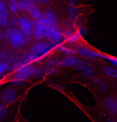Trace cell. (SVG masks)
Returning a JSON list of instances; mask_svg holds the SVG:
<instances>
[{
	"mask_svg": "<svg viewBox=\"0 0 117 122\" xmlns=\"http://www.w3.org/2000/svg\"><path fill=\"white\" fill-rule=\"evenodd\" d=\"M2 38H3V35H2L1 32H0V40H1V39H2Z\"/></svg>",
	"mask_w": 117,
	"mask_h": 122,
	"instance_id": "27",
	"label": "cell"
},
{
	"mask_svg": "<svg viewBox=\"0 0 117 122\" xmlns=\"http://www.w3.org/2000/svg\"><path fill=\"white\" fill-rule=\"evenodd\" d=\"M27 11H28L30 16L35 21H39V20L42 19L43 18H44V13H43L40 9L36 5H35V4H33V5L30 6L29 10Z\"/></svg>",
	"mask_w": 117,
	"mask_h": 122,
	"instance_id": "13",
	"label": "cell"
},
{
	"mask_svg": "<svg viewBox=\"0 0 117 122\" xmlns=\"http://www.w3.org/2000/svg\"><path fill=\"white\" fill-rule=\"evenodd\" d=\"M51 0H36V3H39L41 5H46V4L49 3Z\"/></svg>",
	"mask_w": 117,
	"mask_h": 122,
	"instance_id": "25",
	"label": "cell"
},
{
	"mask_svg": "<svg viewBox=\"0 0 117 122\" xmlns=\"http://www.w3.org/2000/svg\"><path fill=\"white\" fill-rule=\"evenodd\" d=\"M67 14L68 16V19L72 20V21H75V20L77 19L78 15H79V9L77 8V6H67Z\"/></svg>",
	"mask_w": 117,
	"mask_h": 122,
	"instance_id": "15",
	"label": "cell"
},
{
	"mask_svg": "<svg viewBox=\"0 0 117 122\" xmlns=\"http://www.w3.org/2000/svg\"><path fill=\"white\" fill-rule=\"evenodd\" d=\"M104 72L105 73V74L107 75L108 77L117 79V70L116 69L112 68L111 66H105L104 68Z\"/></svg>",
	"mask_w": 117,
	"mask_h": 122,
	"instance_id": "18",
	"label": "cell"
},
{
	"mask_svg": "<svg viewBox=\"0 0 117 122\" xmlns=\"http://www.w3.org/2000/svg\"><path fill=\"white\" fill-rule=\"evenodd\" d=\"M38 69L31 64L24 65L16 69L12 77V82L14 85L19 86L22 85L25 81H27L32 77L37 76Z\"/></svg>",
	"mask_w": 117,
	"mask_h": 122,
	"instance_id": "1",
	"label": "cell"
},
{
	"mask_svg": "<svg viewBox=\"0 0 117 122\" xmlns=\"http://www.w3.org/2000/svg\"><path fill=\"white\" fill-rule=\"evenodd\" d=\"M107 61H109V62L111 63L112 66L117 68V57L108 56V57H107Z\"/></svg>",
	"mask_w": 117,
	"mask_h": 122,
	"instance_id": "22",
	"label": "cell"
},
{
	"mask_svg": "<svg viewBox=\"0 0 117 122\" xmlns=\"http://www.w3.org/2000/svg\"><path fill=\"white\" fill-rule=\"evenodd\" d=\"M44 18L51 25L57 26V22H58V21H57V17H56V13L54 12L52 9H47V10L45 11Z\"/></svg>",
	"mask_w": 117,
	"mask_h": 122,
	"instance_id": "14",
	"label": "cell"
},
{
	"mask_svg": "<svg viewBox=\"0 0 117 122\" xmlns=\"http://www.w3.org/2000/svg\"><path fill=\"white\" fill-rule=\"evenodd\" d=\"M76 50V54L80 55L83 57H85V58L88 59H95V58H102V59H107V55L101 54V53H99L97 51L89 48L84 46H78L75 48Z\"/></svg>",
	"mask_w": 117,
	"mask_h": 122,
	"instance_id": "6",
	"label": "cell"
},
{
	"mask_svg": "<svg viewBox=\"0 0 117 122\" xmlns=\"http://www.w3.org/2000/svg\"><path fill=\"white\" fill-rule=\"evenodd\" d=\"M17 26H19V29L23 34L27 40L29 41L33 35L34 22H32L27 17H19L18 18Z\"/></svg>",
	"mask_w": 117,
	"mask_h": 122,
	"instance_id": "5",
	"label": "cell"
},
{
	"mask_svg": "<svg viewBox=\"0 0 117 122\" xmlns=\"http://www.w3.org/2000/svg\"><path fill=\"white\" fill-rule=\"evenodd\" d=\"M95 85H96V86H97L99 89H102V90H104V89H107L106 83H105L104 81H102V80H97V81H96V82H95Z\"/></svg>",
	"mask_w": 117,
	"mask_h": 122,
	"instance_id": "21",
	"label": "cell"
},
{
	"mask_svg": "<svg viewBox=\"0 0 117 122\" xmlns=\"http://www.w3.org/2000/svg\"><path fill=\"white\" fill-rule=\"evenodd\" d=\"M17 91L14 88H7L5 89L2 92L1 94V100L3 104L10 105L13 103L17 98Z\"/></svg>",
	"mask_w": 117,
	"mask_h": 122,
	"instance_id": "7",
	"label": "cell"
},
{
	"mask_svg": "<svg viewBox=\"0 0 117 122\" xmlns=\"http://www.w3.org/2000/svg\"><path fill=\"white\" fill-rule=\"evenodd\" d=\"M16 3H17L18 6H19L20 11L28 10L30 6L33 5L31 2V0H16Z\"/></svg>",
	"mask_w": 117,
	"mask_h": 122,
	"instance_id": "17",
	"label": "cell"
},
{
	"mask_svg": "<svg viewBox=\"0 0 117 122\" xmlns=\"http://www.w3.org/2000/svg\"><path fill=\"white\" fill-rule=\"evenodd\" d=\"M67 6H78V0H68Z\"/></svg>",
	"mask_w": 117,
	"mask_h": 122,
	"instance_id": "24",
	"label": "cell"
},
{
	"mask_svg": "<svg viewBox=\"0 0 117 122\" xmlns=\"http://www.w3.org/2000/svg\"><path fill=\"white\" fill-rule=\"evenodd\" d=\"M75 69L80 71L87 77L91 78L94 76V70L92 66L84 60H79L77 66H75Z\"/></svg>",
	"mask_w": 117,
	"mask_h": 122,
	"instance_id": "9",
	"label": "cell"
},
{
	"mask_svg": "<svg viewBox=\"0 0 117 122\" xmlns=\"http://www.w3.org/2000/svg\"><path fill=\"white\" fill-rule=\"evenodd\" d=\"M33 37L37 40L44 38V26L39 21L34 22Z\"/></svg>",
	"mask_w": 117,
	"mask_h": 122,
	"instance_id": "12",
	"label": "cell"
},
{
	"mask_svg": "<svg viewBox=\"0 0 117 122\" xmlns=\"http://www.w3.org/2000/svg\"><path fill=\"white\" fill-rule=\"evenodd\" d=\"M5 38L7 40L11 47L15 49H20L23 47L27 42L23 34L18 27H10L5 32Z\"/></svg>",
	"mask_w": 117,
	"mask_h": 122,
	"instance_id": "2",
	"label": "cell"
},
{
	"mask_svg": "<svg viewBox=\"0 0 117 122\" xmlns=\"http://www.w3.org/2000/svg\"><path fill=\"white\" fill-rule=\"evenodd\" d=\"M104 108L108 112L115 114L117 112V99L112 97H107L104 101Z\"/></svg>",
	"mask_w": 117,
	"mask_h": 122,
	"instance_id": "11",
	"label": "cell"
},
{
	"mask_svg": "<svg viewBox=\"0 0 117 122\" xmlns=\"http://www.w3.org/2000/svg\"><path fill=\"white\" fill-rule=\"evenodd\" d=\"M78 33H79L81 37H85L87 35V33H88V31H87V29L84 26H79V29H78Z\"/></svg>",
	"mask_w": 117,
	"mask_h": 122,
	"instance_id": "23",
	"label": "cell"
},
{
	"mask_svg": "<svg viewBox=\"0 0 117 122\" xmlns=\"http://www.w3.org/2000/svg\"><path fill=\"white\" fill-rule=\"evenodd\" d=\"M14 1H15V0H9V2H14Z\"/></svg>",
	"mask_w": 117,
	"mask_h": 122,
	"instance_id": "28",
	"label": "cell"
},
{
	"mask_svg": "<svg viewBox=\"0 0 117 122\" xmlns=\"http://www.w3.org/2000/svg\"><path fill=\"white\" fill-rule=\"evenodd\" d=\"M7 114V108L5 104L0 103V120H3Z\"/></svg>",
	"mask_w": 117,
	"mask_h": 122,
	"instance_id": "20",
	"label": "cell"
},
{
	"mask_svg": "<svg viewBox=\"0 0 117 122\" xmlns=\"http://www.w3.org/2000/svg\"><path fill=\"white\" fill-rule=\"evenodd\" d=\"M108 122H117V121L113 117H110L109 120H108Z\"/></svg>",
	"mask_w": 117,
	"mask_h": 122,
	"instance_id": "26",
	"label": "cell"
},
{
	"mask_svg": "<svg viewBox=\"0 0 117 122\" xmlns=\"http://www.w3.org/2000/svg\"><path fill=\"white\" fill-rule=\"evenodd\" d=\"M79 61V60L74 55H67L65 57H63L61 59H59V66L75 67Z\"/></svg>",
	"mask_w": 117,
	"mask_h": 122,
	"instance_id": "10",
	"label": "cell"
},
{
	"mask_svg": "<svg viewBox=\"0 0 117 122\" xmlns=\"http://www.w3.org/2000/svg\"><path fill=\"white\" fill-rule=\"evenodd\" d=\"M39 21L44 26V38H47L50 42H55L58 44H61V42L64 41L63 33H61L57 26L51 25L45 18H43Z\"/></svg>",
	"mask_w": 117,
	"mask_h": 122,
	"instance_id": "3",
	"label": "cell"
},
{
	"mask_svg": "<svg viewBox=\"0 0 117 122\" xmlns=\"http://www.w3.org/2000/svg\"><path fill=\"white\" fill-rule=\"evenodd\" d=\"M56 50H58L59 52H61L62 54L65 55H75L76 54V50L75 49H73L72 47H68L63 45H59L57 46Z\"/></svg>",
	"mask_w": 117,
	"mask_h": 122,
	"instance_id": "16",
	"label": "cell"
},
{
	"mask_svg": "<svg viewBox=\"0 0 117 122\" xmlns=\"http://www.w3.org/2000/svg\"><path fill=\"white\" fill-rule=\"evenodd\" d=\"M9 10H10L12 13H18L19 12L20 10H19V7L18 6L17 3H16V0L14 2H9Z\"/></svg>",
	"mask_w": 117,
	"mask_h": 122,
	"instance_id": "19",
	"label": "cell"
},
{
	"mask_svg": "<svg viewBox=\"0 0 117 122\" xmlns=\"http://www.w3.org/2000/svg\"><path fill=\"white\" fill-rule=\"evenodd\" d=\"M9 7L3 0H0V26L6 27L9 25Z\"/></svg>",
	"mask_w": 117,
	"mask_h": 122,
	"instance_id": "8",
	"label": "cell"
},
{
	"mask_svg": "<svg viewBox=\"0 0 117 122\" xmlns=\"http://www.w3.org/2000/svg\"><path fill=\"white\" fill-rule=\"evenodd\" d=\"M51 50H53V48L50 42H39L30 48V51L28 53L31 54L33 62H38L41 61L43 57L47 55Z\"/></svg>",
	"mask_w": 117,
	"mask_h": 122,
	"instance_id": "4",
	"label": "cell"
}]
</instances>
